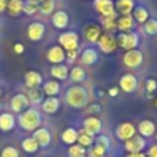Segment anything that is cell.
Segmentation results:
<instances>
[{
  "label": "cell",
  "mask_w": 157,
  "mask_h": 157,
  "mask_svg": "<svg viewBox=\"0 0 157 157\" xmlns=\"http://www.w3.org/2000/svg\"><path fill=\"white\" fill-rule=\"evenodd\" d=\"M65 101L72 109H83L89 103V95L83 86L74 85L65 92Z\"/></svg>",
  "instance_id": "obj_1"
},
{
  "label": "cell",
  "mask_w": 157,
  "mask_h": 157,
  "mask_svg": "<svg viewBox=\"0 0 157 157\" xmlns=\"http://www.w3.org/2000/svg\"><path fill=\"white\" fill-rule=\"evenodd\" d=\"M18 124L25 131H36L42 124V116L36 109L31 107V109H27L24 113L20 114Z\"/></svg>",
  "instance_id": "obj_2"
},
{
  "label": "cell",
  "mask_w": 157,
  "mask_h": 157,
  "mask_svg": "<svg viewBox=\"0 0 157 157\" xmlns=\"http://www.w3.org/2000/svg\"><path fill=\"white\" fill-rule=\"evenodd\" d=\"M116 39H117V44L121 49H124L125 52L138 49V44H139V35L136 32H133V31L118 33L116 36Z\"/></svg>",
  "instance_id": "obj_3"
},
{
  "label": "cell",
  "mask_w": 157,
  "mask_h": 157,
  "mask_svg": "<svg viewBox=\"0 0 157 157\" xmlns=\"http://www.w3.org/2000/svg\"><path fill=\"white\" fill-rule=\"evenodd\" d=\"M59 44L65 52L78 50V46H79V36H78V33L74 32V31L64 32L59 36Z\"/></svg>",
  "instance_id": "obj_4"
},
{
  "label": "cell",
  "mask_w": 157,
  "mask_h": 157,
  "mask_svg": "<svg viewBox=\"0 0 157 157\" xmlns=\"http://www.w3.org/2000/svg\"><path fill=\"white\" fill-rule=\"evenodd\" d=\"M122 63L127 68H138L143 63V53L139 49L125 52V54L122 56Z\"/></svg>",
  "instance_id": "obj_5"
},
{
  "label": "cell",
  "mask_w": 157,
  "mask_h": 157,
  "mask_svg": "<svg viewBox=\"0 0 157 157\" xmlns=\"http://www.w3.org/2000/svg\"><path fill=\"white\" fill-rule=\"evenodd\" d=\"M98 46H99V49H100V52H103V53H106V54L113 53V52L118 48L116 36L109 32L101 33V36L98 40Z\"/></svg>",
  "instance_id": "obj_6"
},
{
  "label": "cell",
  "mask_w": 157,
  "mask_h": 157,
  "mask_svg": "<svg viewBox=\"0 0 157 157\" xmlns=\"http://www.w3.org/2000/svg\"><path fill=\"white\" fill-rule=\"evenodd\" d=\"M29 99H28L27 95H24V93H17V95L13 96V99L10 100V107H11V110L14 111V113H24L27 109H29Z\"/></svg>",
  "instance_id": "obj_7"
},
{
  "label": "cell",
  "mask_w": 157,
  "mask_h": 157,
  "mask_svg": "<svg viewBox=\"0 0 157 157\" xmlns=\"http://www.w3.org/2000/svg\"><path fill=\"white\" fill-rule=\"evenodd\" d=\"M146 147V139L140 135H135L124 142V149L128 153H140Z\"/></svg>",
  "instance_id": "obj_8"
},
{
  "label": "cell",
  "mask_w": 157,
  "mask_h": 157,
  "mask_svg": "<svg viewBox=\"0 0 157 157\" xmlns=\"http://www.w3.org/2000/svg\"><path fill=\"white\" fill-rule=\"evenodd\" d=\"M116 135L120 140L125 142V140L131 139L132 136L136 135V127L132 122H121L116 128Z\"/></svg>",
  "instance_id": "obj_9"
},
{
  "label": "cell",
  "mask_w": 157,
  "mask_h": 157,
  "mask_svg": "<svg viewBox=\"0 0 157 157\" xmlns=\"http://www.w3.org/2000/svg\"><path fill=\"white\" fill-rule=\"evenodd\" d=\"M93 7H95V10L100 14V17H107V15L117 14L113 0H93Z\"/></svg>",
  "instance_id": "obj_10"
},
{
  "label": "cell",
  "mask_w": 157,
  "mask_h": 157,
  "mask_svg": "<svg viewBox=\"0 0 157 157\" xmlns=\"http://www.w3.org/2000/svg\"><path fill=\"white\" fill-rule=\"evenodd\" d=\"M101 128H103V124H101V121L98 117L90 116L83 120V131H85L86 133H89V135H92V136L100 133Z\"/></svg>",
  "instance_id": "obj_11"
},
{
  "label": "cell",
  "mask_w": 157,
  "mask_h": 157,
  "mask_svg": "<svg viewBox=\"0 0 157 157\" xmlns=\"http://www.w3.org/2000/svg\"><path fill=\"white\" fill-rule=\"evenodd\" d=\"M138 88V78L133 74H124L120 78V89L125 93H133Z\"/></svg>",
  "instance_id": "obj_12"
},
{
  "label": "cell",
  "mask_w": 157,
  "mask_h": 157,
  "mask_svg": "<svg viewBox=\"0 0 157 157\" xmlns=\"http://www.w3.org/2000/svg\"><path fill=\"white\" fill-rule=\"evenodd\" d=\"M33 139L38 142L39 147H48L52 143V133L48 128L39 127L36 131H33Z\"/></svg>",
  "instance_id": "obj_13"
},
{
  "label": "cell",
  "mask_w": 157,
  "mask_h": 157,
  "mask_svg": "<svg viewBox=\"0 0 157 157\" xmlns=\"http://www.w3.org/2000/svg\"><path fill=\"white\" fill-rule=\"evenodd\" d=\"M46 59L48 61H50L52 64H61L65 60V50L60 46V44H56L53 48H50L46 53Z\"/></svg>",
  "instance_id": "obj_14"
},
{
  "label": "cell",
  "mask_w": 157,
  "mask_h": 157,
  "mask_svg": "<svg viewBox=\"0 0 157 157\" xmlns=\"http://www.w3.org/2000/svg\"><path fill=\"white\" fill-rule=\"evenodd\" d=\"M44 32H46V27L42 22H32L27 31L28 38L32 42H39L44 36Z\"/></svg>",
  "instance_id": "obj_15"
},
{
  "label": "cell",
  "mask_w": 157,
  "mask_h": 157,
  "mask_svg": "<svg viewBox=\"0 0 157 157\" xmlns=\"http://www.w3.org/2000/svg\"><path fill=\"white\" fill-rule=\"evenodd\" d=\"M83 36H85L88 43H90V44L98 43L99 38L101 36L100 27L96 24H90V25H88V27H85V29H83Z\"/></svg>",
  "instance_id": "obj_16"
},
{
  "label": "cell",
  "mask_w": 157,
  "mask_h": 157,
  "mask_svg": "<svg viewBox=\"0 0 157 157\" xmlns=\"http://www.w3.org/2000/svg\"><path fill=\"white\" fill-rule=\"evenodd\" d=\"M156 124H154L151 120H143V121L139 122V125H138V132H139L140 136H143L146 139V138H151L156 133Z\"/></svg>",
  "instance_id": "obj_17"
},
{
  "label": "cell",
  "mask_w": 157,
  "mask_h": 157,
  "mask_svg": "<svg viewBox=\"0 0 157 157\" xmlns=\"http://www.w3.org/2000/svg\"><path fill=\"white\" fill-rule=\"evenodd\" d=\"M70 22V17L68 14L63 10H59V11H54L53 15H52V24L57 28V29H64L67 28Z\"/></svg>",
  "instance_id": "obj_18"
},
{
  "label": "cell",
  "mask_w": 157,
  "mask_h": 157,
  "mask_svg": "<svg viewBox=\"0 0 157 157\" xmlns=\"http://www.w3.org/2000/svg\"><path fill=\"white\" fill-rule=\"evenodd\" d=\"M114 6L116 13H120L121 15H131L135 9V0H117Z\"/></svg>",
  "instance_id": "obj_19"
},
{
  "label": "cell",
  "mask_w": 157,
  "mask_h": 157,
  "mask_svg": "<svg viewBox=\"0 0 157 157\" xmlns=\"http://www.w3.org/2000/svg\"><path fill=\"white\" fill-rule=\"evenodd\" d=\"M59 109H60V100L56 96L46 98L42 101V111L46 114H54V113H57Z\"/></svg>",
  "instance_id": "obj_20"
},
{
  "label": "cell",
  "mask_w": 157,
  "mask_h": 157,
  "mask_svg": "<svg viewBox=\"0 0 157 157\" xmlns=\"http://www.w3.org/2000/svg\"><path fill=\"white\" fill-rule=\"evenodd\" d=\"M79 59H81V63H82L83 65H93L98 63L99 54L93 48H86L85 50H82Z\"/></svg>",
  "instance_id": "obj_21"
},
{
  "label": "cell",
  "mask_w": 157,
  "mask_h": 157,
  "mask_svg": "<svg viewBox=\"0 0 157 157\" xmlns=\"http://www.w3.org/2000/svg\"><path fill=\"white\" fill-rule=\"evenodd\" d=\"M15 127V117L11 113H2L0 114V131L9 132Z\"/></svg>",
  "instance_id": "obj_22"
},
{
  "label": "cell",
  "mask_w": 157,
  "mask_h": 157,
  "mask_svg": "<svg viewBox=\"0 0 157 157\" xmlns=\"http://www.w3.org/2000/svg\"><path fill=\"white\" fill-rule=\"evenodd\" d=\"M135 25V20L132 15H121L117 18V29L121 32H131Z\"/></svg>",
  "instance_id": "obj_23"
},
{
  "label": "cell",
  "mask_w": 157,
  "mask_h": 157,
  "mask_svg": "<svg viewBox=\"0 0 157 157\" xmlns=\"http://www.w3.org/2000/svg\"><path fill=\"white\" fill-rule=\"evenodd\" d=\"M50 74L52 77L54 78L56 81H65L68 78L70 71H68V67L64 64H54L50 70Z\"/></svg>",
  "instance_id": "obj_24"
},
{
  "label": "cell",
  "mask_w": 157,
  "mask_h": 157,
  "mask_svg": "<svg viewBox=\"0 0 157 157\" xmlns=\"http://www.w3.org/2000/svg\"><path fill=\"white\" fill-rule=\"evenodd\" d=\"M42 82H43V78H42V75L38 71H28L25 74V85L29 89L40 88Z\"/></svg>",
  "instance_id": "obj_25"
},
{
  "label": "cell",
  "mask_w": 157,
  "mask_h": 157,
  "mask_svg": "<svg viewBox=\"0 0 157 157\" xmlns=\"http://www.w3.org/2000/svg\"><path fill=\"white\" fill-rule=\"evenodd\" d=\"M61 140L65 143V145H75L78 140V131L75 128H65L61 133Z\"/></svg>",
  "instance_id": "obj_26"
},
{
  "label": "cell",
  "mask_w": 157,
  "mask_h": 157,
  "mask_svg": "<svg viewBox=\"0 0 157 157\" xmlns=\"http://www.w3.org/2000/svg\"><path fill=\"white\" fill-rule=\"evenodd\" d=\"M43 93L48 95V98L50 96H57L60 92V82L56 79H50V81H46L43 83Z\"/></svg>",
  "instance_id": "obj_27"
},
{
  "label": "cell",
  "mask_w": 157,
  "mask_h": 157,
  "mask_svg": "<svg viewBox=\"0 0 157 157\" xmlns=\"http://www.w3.org/2000/svg\"><path fill=\"white\" fill-rule=\"evenodd\" d=\"M24 9V0H9L7 2V13L11 17H17L22 13Z\"/></svg>",
  "instance_id": "obj_28"
},
{
  "label": "cell",
  "mask_w": 157,
  "mask_h": 157,
  "mask_svg": "<svg viewBox=\"0 0 157 157\" xmlns=\"http://www.w3.org/2000/svg\"><path fill=\"white\" fill-rule=\"evenodd\" d=\"M131 15H132V18L136 21L138 24H145L146 21L149 20V11L143 6H135Z\"/></svg>",
  "instance_id": "obj_29"
},
{
  "label": "cell",
  "mask_w": 157,
  "mask_h": 157,
  "mask_svg": "<svg viewBox=\"0 0 157 157\" xmlns=\"http://www.w3.org/2000/svg\"><path fill=\"white\" fill-rule=\"evenodd\" d=\"M101 25H103L104 31L109 33H111L113 31L117 29V14L107 15V17H100Z\"/></svg>",
  "instance_id": "obj_30"
},
{
  "label": "cell",
  "mask_w": 157,
  "mask_h": 157,
  "mask_svg": "<svg viewBox=\"0 0 157 157\" xmlns=\"http://www.w3.org/2000/svg\"><path fill=\"white\" fill-rule=\"evenodd\" d=\"M78 145H81L82 147H90V146L93 145V142H95V136H92V135H89V133H86L83 129L78 131Z\"/></svg>",
  "instance_id": "obj_31"
},
{
  "label": "cell",
  "mask_w": 157,
  "mask_h": 157,
  "mask_svg": "<svg viewBox=\"0 0 157 157\" xmlns=\"http://www.w3.org/2000/svg\"><path fill=\"white\" fill-rule=\"evenodd\" d=\"M27 96H28V99H29L31 103H33V104H39V103H42V101L44 100L43 99V96H44L43 89H40V88L29 89V92H28Z\"/></svg>",
  "instance_id": "obj_32"
},
{
  "label": "cell",
  "mask_w": 157,
  "mask_h": 157,
  "mask_svg": "<svg viewBox=\"0 0 157 157\" xmlns=\"http://www.w3.org/2000/svg\"><path fill=\"white\" fill-rule=\"evenodd\" d=\"M68 77L71 78L72 82L79 83V82H82V81H85L86 72H85V70H83L82 67H74V68L70 71V75H68Z\"/></svg>",
  "instance_id": "obj_33"
},
{
  "label": "cell",
  "mask_w": 157,
  "mask_h": 157,
  "mask_svg": "<svg viewBox=\"0 0 157 157\" xmlns=\"http://www.w3.org/2000/svg\"><path fill=\"white\" fill-rule=\"evenodd\" d=\"M21 146H22V149H24L27 153H36V151H38V149H39L38 142L33 139V136L25 138V139L21 142Z\"/></svg>",
  "instance_id": "obj_34"
},
{
  "label": "cell",
  "mask_w": 157,
  "mask_h": 157,
  "mask_svg": "<svg viewBox=\"0 0 157 157\" xmlns=\"http://www.w3.org/2000/svg\"><path fill=\"white\" fill-rule=\"evenodd\" d=\"M54 7H56V2L54 0H42L39 3V11L43 15H50L53 14Z\"/></svg>",
  "instance_id": "obj_35"
},
{
  "label": "cell",
  "mask_w": 157,
  "mask_h": 157,
  "mask_svg": "<svg viewBox=\"0 0 157 157\" xmlns=\"http://www.w3.org/2000/svg\"><path fill=\"white\" fill-rule=\"evenodd\" d=\"M38 11H39V3L36 0H25L22 13H25L27 15H33Z\"/></svg>",
  "instance_id": "obj_36"
},
{
  "label": "cell",
  "mask_w": 157,
  "mask_h": 157,
  "mask_svg": "<svg viewBox=\"0 0 157 157\" xmlns=\"http://www.w3.org/2000/svg\"><path fill=\"white\" fill-rule=\"evenodd\" d=\"M143 29L150 36L157 35V20L156 18H149L145 24H143Z\"/></svg>",
  "instance_id": "obj_37"
},
{
  "label": "cell",
  "mask_w": 157,
  "mask_h": 157,
  "mask_svg": "<svg viewBox=\"0 0 157 157\" xmlns=\"http://www.w3.org/2000/svg\"><path fill=\"white\" fill-rule=\"evenodd\" d=\"M68 157H86V150L81 145H71L68 147Z\"/></svg>",
  "instance_id": "obj_38"
},
{
  "label": "cell",
  "mask_w": 157,
  "mask_h": 157,
  "mask_svg": "<svg viewBox=\"0 0 157 157\" xmlns=\"http://www.w3.org/2000/svg\"><path fill=\"white\" fill-rule=\"evenodd\" d=\"M95 145H98V146H100V147H103L104 150H109L110 149V145H111V143H110V139H109V136H106V135H103V133H101V135H99L98 138H96V140H95Z\"/></svg>",
  "instance_id": "obj_39"
},
{
  "label": "cell",
  "mask_w": 157,
  "mask_h": 157,
  "mask_svg": "<svg viewBox=\"0 0 157 157\" xmlns=\"http://www.w3.org/2000/svg\"><path fill=\"white\" fill-rule=\"evenodd\" d=\"M104 154H106V150H104L103 147H100V146L95 145L93 147L89 149L88 151V157H104Z\"/></svg>",
  "instance_id": "obj_40"
},
{
  "label": "cell",
  "mask_w": 157,
  "mask_h": 157,
  "mask_svg": "<svg viewBox=\"0 0 157 157\" xmlns=\"http://www.w3.org/2000/svg\"><path fill=\"white\" fill-rule=\"evenodd\" d=\"M0 157H20V153H18V150L14 146H7V147H4L2 150Z\"/></svg>",
  "instance_id": "obj_41"
},
{
  "label": "cell",
  "mask_w": 157,
  "mask_h": 157,
  "mask_svg": "<svg viewBox=\"0 0 157 157\" xmlns=\"http://www.w3.org/2000/svg\"><path fill=\"white\" fill-rule=\"evenodd\" d=\"M146 90H147L149 93H151V92H154L157 89V81L156 79H147L146 81Z\"/></svg>",
  "instance_id": "obj_42"
},
{
  "label": "cell",
  "mask_w": 157,
  "mask_h": 157,
  "mask_svg": "<svg viewBox=\"0 0 157 157\" xmlns=\"http://www.w3.org/2000/svg\"><path fill=\"white\" fill-rule=\"evenodd\" d=\"M78 57V50H70V52H65V60L68 63H74Z\"/></svg>",
  "instance_id": "obj_43"
},
{
  "label": "cell",
  "mask_w": 157,
  "mask_h": 157,
  "mask_svg": "<svg viewBox=\"0 0 157 157\" xmlns=\"http://www.w3.org/2000/svg\"><path fill=\"white\" fill-rule=\"evenodd\" d=\"M100 110H101L100 104L93 103V104H90V106L86 109V111H88V113H90V114H96V113H100Z\"/></svg>",
  "instance_id": "obj_44"
},
{
  "label": "cell",
  "mask_w": 157,
  "mask_h": 157,
  "mask_svg": "<svg viewBox=\"0 0 157 157\" xmlns=\"http://www.w3.org/2000/svg\"><path fill=\"white\" fill-rule=\"evenodd\" d=\"M145 157H157V145H153L149 147L147 153L145 154Z\"/></svg>",
  "instance_id": "obj_45"
},
{
  "label": "cell",
  "mask_w": 157,
  "mask_h": 157,
  "mask_svg": "<svg viewBox=\"0 0 157 157\" xmlns=\"http://www.w3.org/2000/svg\"><path fill=\"white\" fill-rule=\"evenodd\" d=\"M25 48H24V44H21V43H15L14 44V52L17 54H21V53H24Z\"/></svg>",
  "instance_id": "obj_46"
},
{
  "label": "cell",
  "mask_w": 157,
  "mask_h": 157,
  "mask_svg": "<svg viewBox=\"0 0 157 157\" xmlns=\"http://www.w3.org/2000/svg\"><path fill=\"white\" fill-rule=\"evenodd\" d=\"M7 2L9 0H0V13H4L7 10Z\"/></svg>",
  "instance_id": "obj_47"
},
{
  "label": "cell",
  "mask_w": 157,
  "mask_h": 157,
  "mask_svg": "<svg viewBox=\"0 0 157 157\" xmlns=\"http://www.w3.org/2000/svg\"><path fill=\"white\" fill-rule=\"evenodd\" d=\"M118 92H120V89H118V88H111V89H109V95L111 96V98L117 96V95H118Z\"/></svg>",
  "instance_id": "obj_48"
},
{
  "label": "cell",
  "mask_w": 157,
  "mask_h": 157,
  "mask_svg": "<svg viewBox=\"0 0 157 157\" xmlns=\"http://www.w3.org/2000/svg\"><path fill=\"white\" fill-rule=\"evenodd\" d=\"M125 157H145V153H128Z\"/></svg>",
  "instance_id": "obj_49"
},
{
  "label": "cell",
  "mask_w": 157,
  "mask_h": 157,
  "mask_svg": "<svg viewBox=\"0 0 157 157\" xmlns=\"http://www.w3.org/2000/svg\"><path fill=\"white\" fill-rule=\"evenodd\" d=\"M154 107H156V109H157V98L154 99Z\"/></svg>",
  "instance_id": "obj_50"
},
{
  "label": "cell",
  "mask_w": 157,
  "mask_h": 157,
  "mask_svg": "<svg viewBox=\"0 0 157 157\" xmlns=\"http://www.w3.org/2000/svg\"><path fill=\"white\" fill-rule=\"evenodd\" d=\"M154 136H156V140H157V129H156V133H154Z\"/></svg>",
  "instance_id": "obj_51"
},
{
  "label": "cell",
  "mask_w": 157,
  "mask_h": 157,
  "mask_svg": "<svg viewBox=\"0 0 157 157\" xmlns=\"http://www.w3.org/2000/svg\"><path fill=\"white\" fill-rule=\"evenodd\" d=\"M0 98H2V93H0Z\"/></svg>",
  "instance_id": "obj_52"
}]
</instances>
